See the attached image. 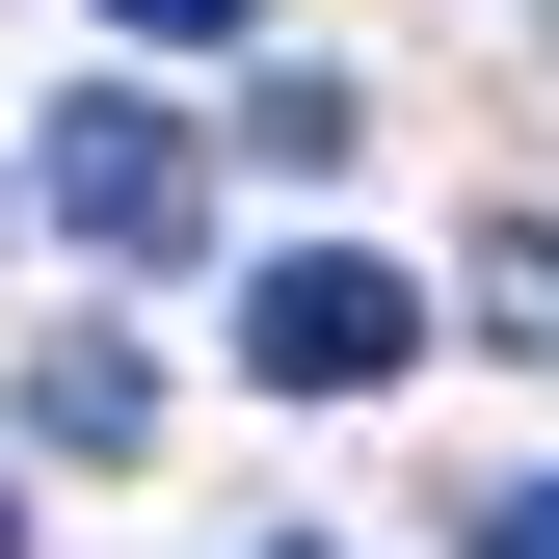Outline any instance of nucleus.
Masks as SVG:
<instances>
[{"mask_svg":"<svg viewBox=\"0 0 559 559\" xmlns=\"http://www.w3.org/2000/svg\"><path fill=\"white\" fill-rule=\"evenodd\" d=\"M27 214L81 266H187V240H214V160H187V107H53L27 133Z\"/></svg>","mask_w":559,"mask_h":559,"instance_id":"f257e3e1","label":"nucleus"},{"mask_svg":"<svg viewBox=\"0 0 559 559\" xmlns=\"http://www.w3.org/2000/svg\"><path fill=\"white\" fill-rule=\"evenodd\" d=\"M453 294H479V346H559V240L507 214V240H479V266H453Z\"/></svg>","mask_w":559,"mask_h":559,"instance_id":"39448f33","label":"nucleus"},{"mask_svg":"<svg viewBox=\"0 0 559 559\" xmlns=\"http://www.w3.org/2000/svg\"><path fill=\"white\" fill-rule=\"evenodd\" d=\"M133 427H160V373H133L107 320H81V346H27V453H133Z\"/></svg>","mask_w":559,"mask_h":559,"instance_id":"7ed1b4c3","label":"nucleus"},{"mask_svg":"<svg viewBox=\"0 0 559 559\" xmlns=\"http://www.w3.org/2000/svg\"><path fill=\"white\" fill-rule=\"evenodd\" d=\"M400 346H427V294H400L373 240H294V266L240 294V373H266V400H373Z\"/></svg>","mask_w":559,"mask_h":559,"instance_id":"f03ea898","label":"nucleus"},{"mask_svg":"<svg viewBox=\"0 0 559 559\" xmlns=\"http://www.w3.org/2000/svg\"><path fill=\"white\" fill-rule=\"evenodd\" d=\"M0 559H27V507H0Z\"/></svg>","mask_w":559,"mask_h":559,"instance_id":"6e6552de","label":"nucleus"},{"mask_svg":"<svg viewBox=\"0 0 559 559\" xmlns=\"http://www.w3.org/2000/svg\"><path fill=\"white\" fill-rule=\"evenodd\" d=\"M240 133H266V160H294V187H320V160H346V133H373V107H346V81H320V53H266V81H240Z\"/></svg>","mask_w":559,"mask_h":559,"instance_id":"20e7f679","label":"nucleus"},{"mask_svg":"<svg viewBox=\"0 0 559 559\" xmlns=\"http://www.w3.org/2000/svg\"><path fill=\"white\" fill-rule=\"evenodd\" d=\"M479 559H559V479H507V507H479Z\"/></svg>","mask_w":559,"mask_h":559,"instance_id":"0eeeda50","label":"nucleus"},{"mask_svg":"<svg viewBox=\"0 0 559 559\" xmlns=\"http://www.w3.org/2000/svg\"><path fill=\"white\" fill-rule=\"evenodd\" d=\"M266 559H320V533H266Z\"/></svg>","mask_w":559,"mask_h":559,"instance_id":"1a4fd4ad","label":"nucleus"},{"mask_svg":"<svg viewBox=\"0 0 559 559\" xmlns=\"http://www.w3.org/2000/svg\"><path fill=\"white\" fill-rule=\"evenodd\" d=\"M107 27H133V53H214V27H266V0H107Z\"/></svg>","mask_w":559,"mask_h":559,"instance_id":"423d86ee","label":"nucleus"}]
</instances>
